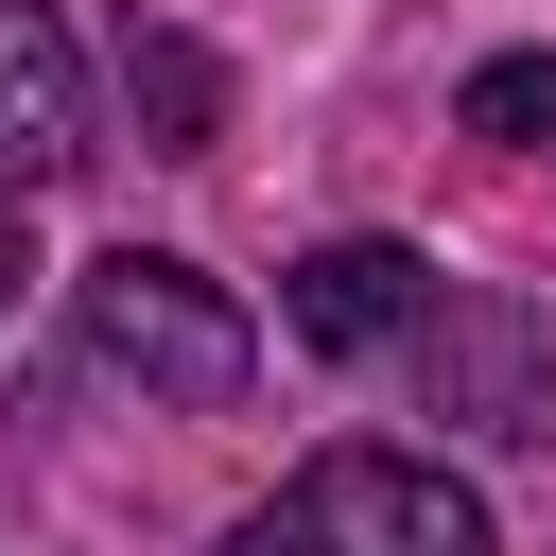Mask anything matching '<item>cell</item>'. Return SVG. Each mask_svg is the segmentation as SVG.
Segmentation results:
<instances>
[{"mask_svg":"<svg viewBox=\"0 0 556 556\" xmlns=\"http://www.w3.org/2000/svg\"><path fill=\"white\" fill-rule=\"evenodd\" d=\"M70 330H87V365H104V382H139L156 417H226V400L261 382L243 295H226V278H191V261H156V243L87 261V278H70Z\"/></svg>","mask_w":556,"mask_h":556,"instance_id":"6da1fadb","label":"cell"},{"mask_svg":"<svg viewBox=\"0 0 556 556\" xmlns=\"http://www.w3.org/2000/svg\"><path fill=\"white\" fill-rule=\"evenodd\" d=\"M226 556H486V504H469V469L348 434V452H313L278 504H243Z\"/></svg>","mask_w":556,"mask_h":556,"instance_id":"7a4b0ae2","label":"cell"},{"mask_svg":"<svg viewBox=\"0 0 556 556\" xmlns=\"http://www.w3.org/2000/svg\"><path fill=\"white\" fill-rule=\"evenodd\" d=\"M469 139H556V52H486L469 70Z\"/></svg>","mask_w":556,"mask_h":556,"instance_id":"52a82bcc","label":"cell"},{"mask_svg":"<svg viewBox=\"0 0 556 556\" xmlns=\"http://www.w3.org/2000/svg\"><path fill=\"white\" fill-rule=\"evenodd\" d=\"M87 156V52L52 0H0V191H52Z\"/></svg>","mask_w":556,"mask_h":556,"instance_id":"5b68a950","label":"cell"},{"mask_svg":"<svg viewBox=\"0 0 556 556\" xmlns=\"http://www.w3.org/2000/svg\"><path fill=\"white\" fill-rule=\"evenodd\" d=\"M0 278H17V243H0Z\"/></svg>","mask_w":556,"mask_h":556,"instance_id":"ba28073f","label":"cell"},{"mask_svg":"<svg viewBox=\"0 0 556 556\" xmlns=\"http://www.w3.org/2000/svg\"><path fill=\"white\" fill-rule=\"evenodd\" d=\"M122 87H139V122H156V156H208V122H226V70H208L191 35H139V17H122Z\"/></svg>","mask_w":556,"mask_h":556,"instance_id":"8992f818","label":"cell"},{"mask_svg":"<svg viewBox=\"0 0 556 556\" xmlns=\"http://www.w3.org/2000/svg\"><path fill=\"white\" fill-rule=\"evenodd\" d=\"M278 313H295V348H330V365H382V348H400V330L434 313V261H417V243H365V226H348V243H313V261L278 278Z\"/></svg>","mask_w":556,"mask_h":556,"instance_id":"277c9868","label":"cell"},{"mask_svg":"<svg viewBox=\"0 0 556 556\" xmlns=\"http://www.w3.org/2000/svg\"><path fill=\"white\" fill-rule=\"evenodd\" d=\"M382 365H417V417H469V434H556V348H539V313H521V295L434 278V313H417Z\"/></svg>","mask_w":556,"mask_h":556,"instance_id":"3957f363","label":"cell"}]
</instances>
